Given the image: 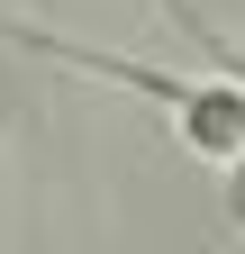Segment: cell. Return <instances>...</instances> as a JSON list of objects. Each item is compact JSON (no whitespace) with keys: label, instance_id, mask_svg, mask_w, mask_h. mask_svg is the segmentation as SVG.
Instances as JSON below:
<instances>
[{"label":"cell","instance_id":"6da1fadb","mask_svg":"<svg viewBox=\"0 0 245 254\" xmlns=\"http://www.w3.org/2000/svg\"><path fill=\"white\" fill-rule=\"evenodd\" d=\"M218 209H227V227H245V145L218 164Z\"/></svg>","mask_w":245,"mask_h":254}]
</instances>
